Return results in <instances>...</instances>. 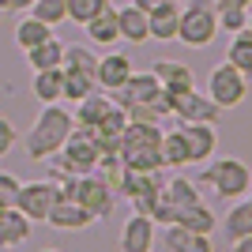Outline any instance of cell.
<instances>
[{"label": "cell", "instance_id": "35", "mask_svg": "<svg viewBox=\"0 0 252 252\" xmlns=\"http://www.w3.org/2000/svg\"><path fill=\"white\" fill-rule=\"evenodd\" d=\"M15 151V128H11L8 117H0V158Z\"/></svg>", "mask_w": 252, "mask_h": 252}, {"label": "cell", "instance_id": "4", "mask_svg": "<svg viewBox=\"0 0 252 252\" xmlns=\"http://www.w3.org/2000/svg\"><path fill=\"white\" fill-rule=\"evenodd\" d=\"M57 189H61V196H72L75 203H83V207L94 215V222H98V219H109V215H113L117 192H113V185H109L102 173H79V177L61 181Z\"/></svg>", "mask_w": 252, "mask_h": 252}, {"label": "cell", "instance_id": "25", "mask_svg": "<svg viewBox=\"0 0 252 252\" xmlns=\"http://www.w3.org/2000/svg\"><path fill=\"white\" fill-rule=\"evenodd\" d=\"M49 34H53V27H49V23H42L38 15H27V19H19V23H15L11 38H15V45H19V49L27 53V49H34L38 42H45Z\"/></svg>", "mask_w": 252, "mask_h": 252}, {"label": "cell", "instance_id": "7", "mask_svg": "<svg viewBox=\"0 0 252 252\" xmlns=\"http://www.w3.org/2000/svg\"><path fill=\"white\" fill-rule=\"evenodd\" d=\"M61 158H64V162H68V166L75 169V173H94L98 158H102V143H98L94 128L75 125L72 132H68V139H64Z\"/></svg>", "mask_w": 252, "mask_h": 252}, {"label": "cell", "instance_id": "26", "mask_svg": "<svg viewBox=\"0 0 252 252\" xmlns=\"http://www.w3.org/2000/svg\"><path fill=\"white\" fill-rule=\"evenodd\" d=\"M226 61L237 68V72H245L252 79V31L245 27V31L230 34V49H226Z\"/></svg>", "mask_w": 252, "mask_h": 252}, {"label": "cell", "instance_id": "29", "mask_svg": "<svg viewBox=\"0 0 252 252\" xmlns=\"http://www.w3.org/2000/svg\"><path fill=\"white\" fill-rule=\"evenodd\" d=\"M61 68H68V72H87V75H94L98 68V53L91 49V45H64V61Z\"/></svg>", "mask_w": 252, "mask_h": 252}, {"label": "cell", "instance_id": "10", "mask_svg": "<svg viewBox=\"0 0 252 252\" xmlns=\"http://www.w3.org/2000/svg\"><path fill=\"white\" fill-rule=\"evenodd\" d=\"M155 237H158V222L143 211H132L128 222L121 226V252H151L155 249Z\"/></svg>", "mask_w": 252, "mask_h": 252}, {"label": "cell", "instance_id": "40", "mask_svg": "<svg viewBox=\"0 0 252 252\" xmlns=\"http://www.w3.org/2000/svg\"><path fill=\"white\" fill-rule=\"evenodd\" d=\"M245 200H249V203H252V189H249V196H245Z\"/></svg>", "mask_w": 252, "mask_h": 252}, {"label": "cell", "instance_id": "32", "mask_svg": "<svg viewBox=\"0 0 252 252\" xmlns=\"http://www.w3.org/2000/svg\"><path fill=\"white\" fill-rule=\"evenodd\" d=\"M64 4H68V19L83 27L87 19H94V15L109 4V0H64Z\"/></svg>", "mask_w": 252, "mask_h": 252}, {"label": "cell", "instance_id": "1", "mask_svg": "<svg viewBox=\"0 0 252 252\" xmlns=\"http://www.w3.org/2000/svg\"><path fill=\"white\" fill-rule=\"evenodd\" d=\"M72 128H75V117L68 113L61 102H45L42 113L34 117L31 132L23 136V151H27V158H31V162H45L49 155H57V151L64 147V139H68Z\"/></svg>", "mask_w": 252, "mask_h": 252}, {"label": "cell", "instance_id": "3", "mask_svg": "<svg viewBox=\"0 0 252 252\" xmlns=\"http://www.w3.org/2000/svg\"><path fill=\"white\" fill-rule=\"evenodd\" d=\"M200 189H211L219 200L233 203V200H245L252 189V169L245 166L241 158H219V162H211L203 169L200 177H196Z\"/></svg>", "mask_w": 252, "mask_h": 252}, {"label": "cell", "instance_id": "5", "mask_svg": "<svg viewBox=\"0 0 252 252\" xmlns=\"http://www.w3.org/2000/svg\"><path fill=\"white\" fill-rule=\"evenodd\" d=\"M109 98H113L121 109H128V105H155L158 117H169V109H173V102H169V94L162 91L155 72H132L125 87L109 91Z\"/></svg>", "mask_w": 252, "mask_h": 252}, {"label": "cell", "instance_id": "16", "mask_svg": "<svg viewBox=\"0 0 252 252\" xmlns=\"http://www.w3.org/2000/svg\"><path fill=\"white\" fill-rule=\"evenodd\" d=\"M151 72L158 75V83H162V91L169 94V102H173V98H181L185 91H192V87H196V75H192L181 61H158Z\"/></svg>", "mask_w": 252, "mask_h": 252}, {"label": "cell", "instance_id": "38", "mask_svg": "<svg viewBox=\"0 0 252 252\" xmlns=\"http://www.w3.org/2000/svg\"><path fill=\"white\" fill-rule=\"evenodd\" d=\"M215 8H252V0H215Z\"/></svg>", "mask_w": 252, "mask_h": 252}, {"label": "cell", "instance_id": "22", "mask_svg": "<svg viewBox=\"0 0 252 252\" xmlns=\"http://www.w3.org/2000/svg\"><path fill=\"white\" fill-rule=\"evenodd\" d=\"M162 162H166V169H181V166H192V155H189V139H185V132L177 128H169V132H162Z\"/></svg>", "mask_w": 252, "mask_h": 252}, {"label": "cell", "instance_id": "15", "mask_svg": "<svg viewBox=\"0 0 252 252\" xmlns=\"http://www.w3.org/2000/svg\"><path fill=\"white\" fill-rule=\"evenodd\" d=\"M147 23H151V42H177L181 0H158V8L147 11Z\"/></svg>", "mask_w": 252, "mask_h": 252}, {"label": "cell", "instance_id": "21", "mask_svg": "<svg viewBox=\"0 0 252 252\" xmlns=\"http://www.w3.org/2000/svg\"><path fill=\"white\" fill-rule=\"evenodd\" d=\"M31 91H34V98L42 105L45 102H61L64 98V68H38Z\"/></svg>", "mask_w": 252, "mask_h": 252}, {"label": "cell", "instance_id": "12", "mask_svg": "<svg viewBox=\"0 0 252 252\" xmlns=\"http://www.w3.org/2000/svg\"><path fill=\"white\" fill-rule=\"evenodd\" d=\"M53 226V230H64V233H72V230H87L91 222H94V215L83 207V203H75L72 196H57V203L49 207V219H45Z\"/></svg>", "mask_w": 252, "mask_h": 252}, {"label": "cell", "instance_id": "14", "mask_svg": "<svg viewBox=\"0 0 252 252\" xmlns=\"http://www.w3.org/2000/svg\"><path fill=\"white\" fill-rule=\"evenodd\" d=\"M181 132L189 139L192 162H207V158L215 155V147H219V132H215V125H207V121H181Z\"/></svg>", "mask_w": 252, "mask_h": 252}, {"label": "cell", "instance_id": "28", "mask_svg": "<svg viewBox=\"0 0 252 252\" xmlns=\"http://www.w3.org/2000/svg\"><path fill=\"white\" fill-rule=\"evenodd\" d=\"M166 196L173 200V211H181V207H189V203L203 200V196H200V185L189 181V177H166ZM173 222H177V219H173Z\"/></svg>", "mask_w": 252, "mask_h": 252}, {"label": "cell", "instance_id": "19", "mask_svg": "<svg viewBox=\"0 0 252 252\" xmlns=\"http://www.w3.org/2000/svg\"><path fill=\"white\" fill-rule=\"evenodd\" d=\"M117 27H121V42H132V45L151 42L147 11H139L136 4H125V8H117Z\"/></svg>", "mask_w": 252, "mask_h": 252}, {"label": "cell", "instance_id": "23", "mask_svg": "<svg viewBox=\"0 0 252 252\" xmlns=\"http://www.w3.org/2000/svg\"><path fill=\"white\" fill-rule=\"evenodd\" d=\"M61 61H64V42L57 34H49L45 42H38L34 49H27V64H31L34 72H38V68H61Z\"/></svg>", "mask_w": 252, "mask_h": 252}, {"label": "cell", "instance_id": "36", "mask_svg": "<svg viewBox=\"0 0 252 252\" xmlns=\"http://www.w3.org/2000/svg\"><path fill=\"white\" fill-rule=\"evenodd\" d=\"M34 0H0V11L4 15H11V11H31Z\"/></svg>", "mask_w": 252, "mask_h": 252}, {"label": "cell", "instance_id": "13", "mask_svg": "<svg viewBox=\"0 0 252 252\" xmlns=\"http://www.w3.org/2000/svg\"><path fill=\"white\" fill-rule=\"evenodd\" d=\"M162 245L166 252H211V237L207 233H196L181 222H166L162 230V241H155V249Z\"/></svg>", "mask_w": 252, "mask_h": 252}, {"label": "cell", "instance_id": "11", "mask_svg": "<svg viewBox=\"0 0 252 252\" xmlns=\"http://www.w3.org/2000/svg\"><path fill=\"white\" fill-rule=\"evenodd\" d=\"M136 72L132 68V57L121 49H105V57H98V68H94V79L102 91H117V87L128 83V75Z\"/></svg>", "mask_w": 252, "mask_h": 252}, {"label": "cell", "instance_id": "6", "mask_svg": "<svg viewBox=\"0 0 252 252\" xmlns=\"http://www.w3.org/2000/svg\"><path fill=\"white\" fill-rule=\"evenodd\" d=\"M207 94L222 105V109H237V105L249 98V75L237 72L230 61H222L211 68L207 75Z\"/></svg>", "mask_w": 252, "mask_h": 252}, {"label": "cell", "instance_id": "31", "mask_svg": "<svg viewBox=\"0 0 252 252\" xmlns=\"http://www.w3.org/2000/svg\"><path fill=\"white\" fill-rule=\"evenodd\" d=\"M31 15H38V19L49 23V27H61V23L68 19V4H64V0H34Z\"/></svg>", "mask_w": 252, "mask_h": 252}, {"label": "cell", "instance_id": "24", "mask_svg": "<svg viewBox=\"0 0 252 252\" xmlns=\"http://www.w3.org/2000/svg\"><path fill=\"white\" fill-rule=\"evenodd\" d=\"M177 222H181V226H189V230H196V233H207V237L215 233V226H219L215 211H211L203 200L189 203V207H181V211H177Z\"/></svg>", "mask_w": 252, "mask_h": 252}, {"label": "cell", "instance_id": "33", "mask_svg": "<svg viewBox=\"0 0 252 252\" xmlns=\"http://www.w3.org/2000/svg\"><path fill=\"white\" fill-rule=\"evenodd\" d=\"M249 27V8H219V31L237 34Z\"/></svg>", "mask_w": 252, "mask_h": 252}, {"label": "cell", "instance_id": "34", "mask_svg": "<svg viewBox=\"0 0 252 252\" xmlns=\"http://www.w3.org/2000/svg\"><path fill=\"white\" fill-rule=\"evenodd\" d=\"M19 185H23V181L15 177V173H8V169H0V203H4V207H15V196H19Z\"/></svg>", "mask_w": 252, "mask_h": 252}, {"label": "cell", "instance_id": "9", "mask_svg": "<svg viewBox=\"0 0 252 252\" xmlns=\"http://www.w3.org/2000/svg\"><path fill=\"white\" fill-rule=\"evenodd\" d=\"M222 113H226V109L211 94H200L196 87L185 91L181 98H173V109H169V117H177V121H207V125H219Z\"/></svg>", "mask_w": 252, "mask_h": 252}, {"label": "cell", "instance_id": "17", "mask_svg": "<svg viewBox=\"0 0 252 252\" xmlns=\"http://www.w3.org/2000/svg\"><path fill=\"white\" fill-rule=\"evenodd\" d=\"M34 222L23 215L19 207H4L0 211V249H19V245L31 241Z\"/></svg>", "mask_w": 252, "mask_h": 252}, {"label": "cell", "instance_id": "18", "mask_svg": "<svg viewBox=\"0 0 252 252\" xmlns=\"http://www.w3.org/2000/svg\"><path fill=\"white\" fill-rule=\"evenodd\" d=\"M83 31H87V38L94 45H102V49H113L117 42H121V27H117V8L113 4H105L102 11H98L94 19H87L83 23Z\"/></svg>", "mask_w": 252, "mask_h": 252}, {"label": "cell", "instance_id": "27", "mask_svg": "<svg viewBox=\"0 0 252 252\" xmlns=\"http://www.w3.org/2000/svg\"><path fill=\"white\" fill-rule=\"evenodd\" d=\"M222 230H226V237H245V233H252V203L249 200H233V207L226 211V222H222Z\"/></svg>", "mask_w": 252, "mask_h": 252}, {"label": "cell", "instance_id": "30", "mask_svg": "<svg viewBox=\"0 0 252 252\" xmlns=\"http://www.w3.org/2000/svg\"><path fill=\"white\" fill-rule=\"evenodd\" d=\"M94 87H98L94 75H87V72H68V68H64V98H61V102H72V105H75L79 98L91 94Z\"/></svg>", "mask_w": 252, "mask_h": 252}, {"label": "cell", "instance_id": "39", "mask_svg": "<svg viewBox=\"0 0 252 252\" xmlns=\"http://www.w3.org/2000/svg\"><path fill=\"white\" fill-rule=\"evenodd\" d=\"M249 31H252V8H249Z\"/></svg>", "mask_w": 252, "mask_h": 252}, {"label": "cell", "instance_id": "2", "mask_svg": "<svg viewBox=\"0 0 252 252\" xmlns=\"http://www.w3.org/2000/svg\"><path fill=\"white\" fill-rule=\"evenodd\" d=\"M219 38V8L215 0H181L177 42L189 49H207Z\"/></svg>", "mask_w": 252, "mask_h": 252}, {"label": "cell", "instance_id": "20", "mask_svg": "<svg viewBox=\"0 0 252 252\" xmlns=\"http://www.w3.org/2000/svg\"><path fill=\"white\" fill-rule=\"evenodd\" d=\"M113 109V98H109V91H102V87H94L87 98H79L75 102V125H83V128H94L98 121H102L105 113Z\"/></svg>", "mask_w": 252, "mask_h": 252}, {"label": "cell", "instance_id": "8", "mask_svg": "<svg viewBox=\"0 0 252 252\" xmlns=\"http://www.w3.org/2000/svg\"><path fill=\"white\" fill-rule=\"evenodd\" d=\"M61 189H57V181H23L19 185V196H15V207L27 215L31 222H45L49 219V207L57 203Z\"/></svg>", "mask_w": 252, "mask_h": 252}, {"label": "cell", "instance_id": "37", "mask_svg": "<svg viewBox=\"0 0 252 252\" xmlns=\"http://www.w3.org/2000/svg\"><path fill=\"white\" fill-rule=\"evenodd\" d=\"M233 252H252V233H245V237H233Z\"/></svg>", "mask_w": 252, "mask_h": 252}]
</instances>
